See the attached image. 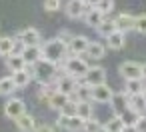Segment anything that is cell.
<instances>
[{"label": "cell", "mask_w": 146, "mask_h": 132, "mask_svg": "<svg viewBox=\"0 0 146 132\" xmlns=\"http://www.w3.org/2000/svg\"><path fill=\"white\" fill-rule=\"evenodd\" d=\"M44 8L48 12H56L60 8V0H44Z\"/></svg>", "instance_id": "d6a6232c"}, {"label": "cell", "mask_w": 146, "mask_h": 132, "mask_svg": "<svg viewBox=\"0 0 146 132\" xmlns=\"http://www.w3.org/2000/svg\"><path fill=\"white\" fill-rule=\"evenodd\" d=\"M86 4H84V0H68V4H66V14L70 18H80L86 14Z\"/></svg>", "instance_id": "5bb4252c"}, {"label": "cell", "mask_w": 146, "mask_h": 132, "mask_svg": "<svg viewBox=\"0 0 146 132\" xmlns=\"http://www.w3.org/2000/svg\"><path fill=\"white\" fill-rule=\"evenodd\" d=\"M16 122V126H18V130L20 132H34L36 130V122H34V116L32 114H22L18 120H14Z\"/></svg>", "instance_id": "ac0fdd59"}, {"label": "cell", "mask_w": 146, "mask_h": 132, "mask_svg": "<svg viewBox=\"0 0 146 132\" xmlns=\"http://www.w3.org/2000/svg\"><path fill=\"white\" fill-rule=\"evenodd\" d=\"M18 40L24 42L26 46H38L40 42V32L36 28H24L20 34H18Z\"/></svg>", "instance_id": "4fadbf2b"}, {"label": "cell", "mask_w": 146, "mask_h": 132, "mask_svg": "<svg viewBox=\"0 0 146 132\" xmlns=\"http://www.w3.org/2000/svg\"><path fill=\"white\" fill-rule=\"evenodd\" d=\"M124 126H126V124H124V122H122V118H120V116H116V114H114V116L104 124V128H106L108 132H122V130H124Z\"/></svg>", "instance_id": "4316f807"}, {"label": "cell", "mask_w": 146, "mask_h": 132, "mask_svg": "<svg viewBox=\"0 0 146 132\" xmlns=\"http://www.w3.org/2000/svg\"><path fill=\"white\" fill-rule=\"evenodd\" d=\"M98 2H100V0H84V4H86V6H90V8H96V6H98Z\"/></svg>", "instance_id": "d590c367"}, {"label": "cell", "mask_w": 146, "mask_h": 132, "mask_svg": "<svg viewBox=\"0 0 146 132\" xmlns=\"http://www.w3.org/2000/svg\"><path fill=\"white\" fill-rule=\"evenodd\" d=\"M84 82L88 86H98V84H106V70L102 66H90L88 74L84 76Z\"/></svg>", "instance_id": "52a82bcc"}, {"label": "cell", "mask_w": 146, "mask_h": 132, "mask_svg": "<svg viewBox=\"0 0 146 132\" xmlns=\"http://www.w3.org/2000/svg\"><path fill=\"white\" fill-rule=\"evenodd\" d=\"M128 108L134 110L136 114L144 116V114H146V100H144V96H142V94L130 96V98H128Z\"/></svg>", "instance_id": "ffe728a7"}, {"label": "cell", "mask_w": 146, "mask_h": 132, "mask_svg": "<svg viewBox=\"0 0 146 132\" xmlns=\"http://www.w3.org/2000/svg\"><path fill=\"white\" fill-rule=\"evenodd\" d=\"M124 44H126V34L120 32V30L112 32V34L106 38V48H110V50H122Z\"/></svg>", "instance_id": "9a60e30c"}, {"label": "cell", "mask_w": 146, "mask_h": 132, "mask_svg": "<svg viewBox=\"0 0 146 132\" xmlns=\"http://www.w3.org/2000/svg\"><path fill=\"white\" fill-rule=\"evenodd\" d=\"M6 66H8V70L14 74V72H20V70L26 68V60H24L22 56H18V54H12V56L6 58Z\"/></svg>", "instance_id": "7402d4cb"}, {"label": "cell", "mask_w": 146, "mask_h": 132, "mask_svg": "<svg viewBox=\"0 0 146 132\" xmlns=\"http://www.w3.org/2000/svg\"><path fill=\"white\" fill-rule=\"evenodd\" d=\"M128 94L126 92H114V96H112V100H110V106L114 108V112H116V116H120L122 112H126L128 110Z\"/></svg>", "instance_id": "8fae6325"}, {"label": "cell", "mask_w": 146, "mask_h": 132, "mask_svg": "<svg viewBox=\"0 0 146 132\" xmlns=\"http://www.w3.org/2000/svg\"><path fill=\"white\" fill-rule=\"evenodd\" d=\"M118 74L124 80H142V64L126 60V62H122L118 66Z\"/></svg>", "instance_id": "5b68a950"}, {"label": "cell", "mask_w": 146, "mask_h": 132, "mask_svg": "<svg viewBox=\"0 0 146 132\" xmlns=\"http://www.w3.org/2000/svg\"><path fill=\"white\" fill-rule=\"evenodd\" d=\"M54 76H56V64L54 62H48L42 58L38 64H34V78L40 80L42 84H48Z\"/></svg>", "instance_id": "3957f363"}, {"label": "cell", "mask_w": 146, "mask_h": 132, "mask_svg": "<svg viewBox=\"0 0 146 132\" xmlns=\"http://www.w3.org/2000/svg\"><path fill=\"white\" fill-rule=\"evenodd\" d=\"M142 96H144V100H146V86H144V90H142Z\"/></svg>", "instance_id": "f35d334b"}, {"label": "cell", "mask_w": 146, "mask_h": 132, "mask_svg": "<svg viewBox=\"0 0 146 132\" xmlns=\"http://www.w3.org/2000/svg\"><path fill=\"white\" fill-rule=\"evenodd\" d=\"M88 44H90V40H88L86 36H74L72 42L68 44V50H70L74 56H80V54H86Z\"/></svg>", "instance_id": "7c38bea8"}, {"label": "cell", "mask_w": 146, "mask_h": 132, "mask_svg": "<svg viewBox=\"0 0 146 132\" xmlns=\"http://www.w3.org/2000/svg\"><path fill=\"white\" fill-rule=\"evenodd\" d=\"M106 54V46L100 44V42H90L88 44V50H86V56L88 58H94V60H102Z\"/></svg>", "instance_id": "44dd1931"}, {"label": "cell", "mask_w": 146, "mask_h": 132, "mask_svg": "<svg viewBox=\"0 0 146 132\" xmlns=\"http://www.w3.org/2000/svg\"><path fill=\"white\" fill-rule=\"evenodd\" d=\"M16 82L12 76H4V78H0V96H10L14 90H16Z\"/></svg>", "instance_id": "603a6c76"}, {"label": "cell", "mask_w": 146, "mask_h": 132, "mask_svg": "<svg viewBox=\"0 0 146 132\" xmlns=\"http://www.w3.org/2000/svg\"><path fill=\"white\" fill-rule=\"evenodd\" d=\"M114 96V90L108 86V84H98V86H92V100L94 102H100V104H108Z\"/></svg>", "instance_id": "ba28073f"}, {"label": "cell", "mask_w": 146, "mask_h": 132, "mask_svg": "<svg viewBox=\"0 0 146 132\" xmlns=\"http://www.w3.org/2000/svg\"><path fill=\"white\" fill-rule=\"evenodd\" d=\"M122 132H138V130H136V126H134V124H130V126H124V130H122Z\"/></svg>", "instance_id": "8d00e7d4"}, {"label": "cell", "mask_w": 146, "mask_h": 132, "mask_svg": "<svg viewBox=\"0 0 146 132\" xmlns=\"http://www.w3.org/2000/svg\"><path fill=\"white\" fill-rule=\"evenodd\" d=\"M4 114H6L10 120H18L22 114H26L24 100H20V98H10V100L4 104Z\"/></svg>", "instance_id": "8992f818"}, {"label": "cell", "mask_w": 146, "mask_h": 132, "mask_svg": "<svg viewBox=\"0 0 146 132\" xmlns=\"http://www.w3.org/2000/svg\"><path fill=\"white\" fill-rule=\"evenodd\" d=\"M22 58L26 60V64H38L44 56H42V46H26L22 52Z\"/></svg>", "instance_id": "2e32d148"}, {"label": "cell", "mask_w": 146, "mask_h": 132, "mask_svg": "<svg viewBox=\"0 0 146 132\" xmlns=\"http://www.w3.org/2000/svg\"><path fill=\"white\" fill-rule=\"evenodd\" d=\"M66 52H68V44L62 42L60 38H52V40H46L42 44V56L48 62H54V64L60 62L66 56Z\"/></svg>", "instance_id": "6da1fadb"}, {"label": "cell", "mask_w": 146, "mask_h": 132, "mask_svg": "<svg viewBox=\"0 0 146 132\" xmlns=\"http://www.w3.org/2000/svg\"><path fill=\"white\" fill-rule=\"evenodd\" d=\"M96 30H98V34H100V36L108 38L112 32H116V24H114V20H104V22H102Z\"/></svg>", "instance_id": "83f0119b"}, {"label": "cell", "mask_w": 146, "mask_h": 132, "mask_svg": "<svg viewBox=\"0 0 146 132\" xmlns=\"http://www.w3.org/2000/svg\"><path fill=\"white\" fill-rule=\"evenodd\" d=\"M76 114L86 122V120H90L92 116H94V106H92V102H78V106H76Z\"/></svg>", "instance_id": "cb8c5ba5"}, {"label": "cell", "mask_w": 146, "mask_h": 132, "mask_svg": "<svg viewBox=\"0 0 146 132\" xmlns=\"http://www.w3.org/2000/svg\"><path fill=\"white\" fill-rule=\"evenodd\" d=\"M134 30L140 34H146V14H138L134 22Z\"/></svg>", "instance_id": "4dcf8cb0"}, {"label": "cell", "mask_w": 146, "mask_h": 132, "mask_svg": "<svg viewBox=\"0 0 146 132\" xmlns=\"http://www.w3.org/2000/svg\"><path fill=\"white\" fill-rule=\"evenodd\" d=\"M68 102H70V96L68 94H62V92H56L50 100H48V106L52 108V110H64L66 106H68Z\"/></svg>", "instance_id": "d6986e66"}, {"label": "cell", "mask_w": 146, "mask_h": 132, "mask_svg": "<svg viewBox=\"0 0 146 132\" xmlns=\"http://www.w3.org/2000/svg\"><path fill=\"white\" fill-rule=\"evenodd\" d=\"M34 132H56L50 124H42V126H36V130Z\"/></svg>", "instance_id": "e575fe53"}, {"label": "cell", "mask_w": 146, "mask_h": 132, "mask_svg": "<svg viewBox=\"0 0 146 132\" xmlns=\"http://www.w3.org/2000/svg\"><path fill=\"white\" fill-rule=\"evenodd\" d=\"M142 90H144V84H142V80H126V88H124V92H126L128 96L142 94Z\"/></svg>", "instance_id": "d4e9b609"}, {"label": "cell", "mask_w": 146, "mask_h": 132, "mask_svg": "<svg viewBox=\"0 0 146 132\" xmlns=\"http://www.w3.org/2000/svg\"><path fill=\"white\" fill-rule=\"evenodd\" d=\"M76 88H78V78H74L70 74L58 78V82H56V90L62 92V94H68V96H72L76 92Z\"/></svg>", "instance_id": "9c48e42d"}, {"label": "cell", "mask_w": 146, "mask_h": 132, "mask_svg": "<svg viewBox=\"0 0 146 132\" xmlns=\"http://www.w3.org/2000/svg\"><path fill=\"white\" fill-rule=\"evenodd\" d=\"M64 70H66L70 76H74V78H82V80H84V76L88 74L90 66H88L86 58L72 56V58H66V62H64Z\"/></svg>", "instance_id": "7a4b0ae2"}, {"label": "cell", "mask_w": 146, "mask_h": 132, "mask_svg": "<svg viewBox=\"0 0 146 132\" xmlns=\"http://www.w3.org/2000/svg\"><path fill=\"white\" fill-rule=\"evenodd\" d=\"M120 118H122V122H124L126 126H130V124H136V120L140 118V114H136L134 110H130V108H128L126 112H122V114H120Z\"/></svg>", "instance_id": "f1b7e54d"}, {"label": "cell", "mask_w": 146, "mask_h": 132, "mask_svg": "<svg viewBox=\"0 0 146 132\" xmlns=\"http://www.w3.org/2000/svg\"><path fill=\"white\" fill-rule=\"evenodd\" d=\"M96 8H98V10H100V12H102V14L106 16V14H108V12H110V10L114 8V0H100Z\"/></svg>", "instance_id": "1f68e13d"}, {"label": "cell", "mask_w": 146, "mask_h": 132, "mask_svg": "<svg viewBox=\"0 0 146 132\" xmlns=\"http://www.w3.org/2000/svg\"><path fill=\"white\" fill-rule=\"evenodd\" d=\"M56 124H58L60 128L68 130V132H80V130H84V120H82L78 114H72V116H70V114L60 112Z\"/></svg>", "instance_id": "277c9868"}, {"label": "cell", "mask_w": 146, "mask_h": 132, "mask_svg": "<svg viewBox=\"0 0 146 132\" xmlns=\"http://www.w3.org/2000/svg\"><path fill=\"white\" fill-rule=\"evenodd\" d=\"M142 80H146V62L142 64Z\"/></svg>", "instance_id": "74e56055"}, {"label": "cell", "mask_w": 146, "mask_h": 132, "mask_svg": "<svg viewBox=\"0 0 146 132\" xmlns=\"http://www.w3.org/2000/svg\"><path fill=\"white\" fill-rule=\"evenodd\" d=\"M84 20H86V24L88 26H92V28H98L106 18H104V14L98 10V8H90V10H86V14H84Z\"/></svg>", "instance_id": "e0dca14e"}, {"label": "cell", "mask_w": 146, "mask_h": 132, "mask_svg": "<svg viewBox=\"0 0 146 132\" xmlns=\"http://www.w3.org/2000/svg\"><path fill=\"white\" fill-rule=\"evenodd\" d=\"M134 126H136V130H138V132H146V114H144V116H140V118L136 120V124H134Z\"/></svg>", "instance_id": "836d02e7"}, {"label": "cell", "mask_w": 146, "mask_h": 132, "mask_svg": "<svg viewBox=\"0 0 146 132\" xmlns=\"http://www.w3.org/2000/svg\"><path fill=\"white\" fill-rule=\"evenodd\" d=\"M134 22H136V16H132V14H126V12H122V14H118L116 18H114V24H116V30H120V32H128V30H134Z\"/></svg>", "instance_id": "30bf717a"}, {"label": "cell", "mask_w": 146, "mask_h": 132, "mask_svg": "<svg viewBox=\"0 0 146 132\" xmlns=\"http://www.w3.org/2000/svg\"><path fill=\"white\" fill-rule=\"evenodd\" d=\"M14 40L8 36H0V56H12Z\"/></svg>", "instance_id": "484cf974"}, {"label": "cell", "mask_w": 146, "mask_h": 132, "mask_svg": "<svg viewBox=\"0 0 146 132\" xmlns=\"http://www.w3.org/2000/svg\"><path fill=\"white\" fill-rule=\"evenodd\" d=\"M102 126H104V124H100L98 120L90 118V120H86V122H84V132H100V130H102Z\"/></svg>", "instance_id": "f546056e"}]
</instances>
